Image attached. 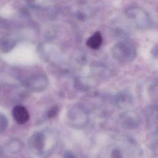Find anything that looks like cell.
<instances>
[{
    "instance_id": "5b68a950",
    "label": "cell",
    "mask_w": 158,
    "mask_h": 158,
    "mask_svg": "<svg viewBox=\"0 0 158 158\" xmlns=\"http://www.w3.org/2000/svg\"><path fill=\"white\" fill-rule=\"evenodd\" d=\"M102 43V38L99 32L94 33L86 41V45L91 49H98Z\"/></svg>"
},
{
    "instance_id": "7a4b0ae2",
    "label": "cell",
    "mask_w": 158,
    "mask_h": 158,
    "mask_svg": "<svg viewBox=\"0 0 158 158\" xmlns=\"http://www.w3.org/2000/svg\"><path fill=\"white\" fill-rule=\"evenodd\" d=\"M48 80L44 75H39L30 77L25 81L26 87L32 91H42L47 87Z\"/></svg>"
},
{
    "instance_id": "8fae6325",
    "label": "cell",
    "mask_w": 158,
    "mask_h": 158,
    "mask_svg": "<svg viewBox=\"0 0 158 158\" xmlns=\"http://www.w3.org/2000/svg\"><path fill=\"white\" fill-rule=\"evenodd\" d=\"M0 91H1V88H0Z\"/></svg>"
},
{
    "instance_id": "6da1fadb",
    "label": "cell",
    "mask_w": 158,
    "mask_h": 158,
    "mask_svg": "<svg viewBox=\"0 0 158 158\" xmlns=\"http://www.w3.org/2000/svg\"><path fill=\"white\" fill-rule=\"evenodd\" d=\"M68 118L71 124L77 128L85 127L88 121L87 112L81 106H74L69 110Z\"/></svg>"
},
{
    "instance_id": "ba28073f",
    "label": "cell",
    "mask_w": 158,
    "mask_h": 158,
    "mask_svg": "<svg viewBox=\"0 0 158 158\" xmlns=\"http://www.w3.org/2000/svg\"><path fill=\"white\" fill-rule=\"evenodd\" d=\"M58 107L56 106H54L53 107H52L48 112V116L49 118H52L54 117H55L56 115V114L58 112Z\"/></svg>"
},
{
    "instance_id": "8992f818",
    "label": "cell",
    "mask_w": 158,
    "mask_h": 158,
    "mask_svg": "<svg viewBox=\"0 0 158 158\" xmlns=\"http://www.w3.org/2000/svg\"><path fill=\"white\" fill-rule=\"evenodd\" d=\"M6 147L9 152L11 153H17L21 150L22 144L20 141L15 139L9 141Z\"/></svg>"
},
{
    "instance_id": "30bf717a",
    "label": "cell",
    "mask_w": 158,
    "mask_h": 158,
    "mask_svg": "<svg viewBox=\"0 0 158 158\" xmlns=\"http://www.w3.org/2000/svg\"><path fill=\"white\" fill-rule=\"evenodd\" d=\"M64 158H77L71 151H67L64 155Z\"/></svg>"
},
{
    "instance_id": "277c9868",
    "label": "cell",
    "mask_w": 158,
    "mask_h": 158,
    "mask_svg": "<svg viewBox=\"0 0 158 158\" xmlns=\"http://www.w3.org/2000/svg\"><path fill=\"white\" fill-rule=\"evenodd\" d=\"M45 143V136L42 133H35L30 138V146L35 151L40 153L43 151Z\"/></svg>"
},
{
    "instance_id": "3957f363",
    "label": "cell",
    "mask_w": 158,
    "mask_h": 158,
    "mask_svg": "<svg viewBox=\"0 0 158 158\" xmlns=\"http://www.w3.org/2000/svg\"><path fill=\"white\" fill-rule=\"evenodd\" d=\"M12 115L16 122L20 125L25 123L30 118L27 109L21 105L15 106L12 109Z\"/></svg>"
},
{
    "instance_id": "52a82bcc",
    "label": "cell",
    "mask_w": 158,
    "mask_h": 158,
    "mask_svg": "<svg viewBox=\"0 0 158 158\" xmlns=\"http://www.w3.org/2000/svg\"><path fill=\"white\" fill-rule=\"evenodd\" d=\"M8 125V122L6 117L0 114V131H3L6 129Z\"/></svg>"
},
{
    "instance_id": "9c48e42d",
    "label": "cell",
    "mask_w": 158,
    "mask_h": 158,
    "mask_svg": "<svg viewBox=\"0 0 158 158\" xmlns=\"http://www.w3.org/2000/svg\"><path fill=\"white\" fill-rule=\"evenodd\" d=\"M111 158H122L120 151L118 149L113 150L111 154Z\"/></svg>"
}]
</instances>
